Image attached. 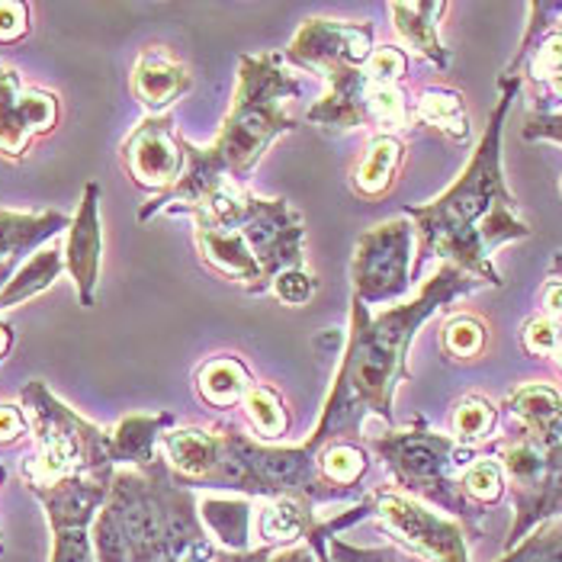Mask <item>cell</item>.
I'll return each instance as SVG.
<instances>
[{
  "instance_id": "obj_20",
  "label": "cell",
  "mask_w": 562,
  "mask_h": 562,
  "mask_svg": "<svg viewBox=\"0 0 562 562\" xmlns=\"http://www.w3.org/2000/svg\"><path fill=\"white\" fill-rule=\"evenodd\" d=\"M405 165V142L395 132H376L367 142V151L350 171V190L360 200H383L395 187Z\"/></svg>"
},
{
  "instance_id": "obj_30",
  "label": "cell",
  "mask_w": 562,
  "mask_h": 562,
  "mask_svg": "<svg viewBox=\"0 0 562 562\" xmlns=\"http://www.w3.org/2000/svg\"><path fill=\"white\" fill-rule=\"evenodd\" d=\"M488 345V331L476 315H450L440 328V347L453 360H479Z\"/></svg>"
},
{
  "instance_id": "obj_3",
  "label": "cell",
  "mask_w": 562,
  "mask_h": 562,
  "mask_svg": "<svg viewBox=\"0 0 562 562\" xmlns=\"http://www.w3.org/2000/svg\"><path fill=\"white\" fill-rule=\"evenodd\" d=\"M300 78L290 71L283 52L241 55L238 87L213 145L200 148L183 138V177L168 193L151 196L138 210V222H148L158 213L190 216L206 206L222 187H245L267 148L280 135L296 132V116L290 106L300 100Z\"/></svg>"
},
{
  "instance_id": "obj_18",
  "label": "cell",
  "mask_w": 562,
  "mask_h": 562,
  "mask_svg": "<svg viewBox=\"0 0 562 562\" xmlns=\"http://www.w3.org/2000/svg\"><path fill=\"white\" fill-rule=\"evenodd\" d=\"M132 93L148 110V116H165L173 103L193 87V75L183 61H177L168 48L148 45L138 52L132 65Z\"/></svg>"
},
{
  "instance_id": "obj_19",
  "label": "cell",
  "mask_w": 562,
  "mask_h": 562,
  "mask_svg": "<svg viewBox=\"0 0 562 562\" xmlns=\"http://www.w3.org/2000/svg\"><path fill=\"white\" fill-rule=\"evenodd\" d=\"M450 7L443 0H412L402 3L395 0L390 3V16L398 40L415 48L422 58H428L431 65H437L440 71L450 65V52L440 43V20Z\"/></svg>"
},
{
  "instance_id": "obj_25",
  "label": "cell",
  "mask_w": 562,
  "mask_h": 562,
  "mask_svg": "<svg viewBox=\"0 0 562 562\" xmlns=\"http://www.w3.org/2000/svg\"><path fill=\"white\" fill-rule=\"evenodd\" d=\"M415 123L431 126L450 142H467L470 138V120L463 97L450 87H425L415 100Z\"/></svg>"
},
{
  "instance_id": "obj_4",
  "label": "cell",
  "mask_w": 562,
  "mask_h": 562,
  "mask_svg": "<svg viewBox=\"0 0 562 562\" xmlns=\"http://www.w3.org/2000/svg\"><path fill=\"white\" fill-rule=\"evenodd\" d=\"M93 547L100 562H190L213 553L196 530L190 492L161 457L113 473Z\"/></svg>"
},
{
  "instance_id": "obj_29",
  "label": "cell",
  "mask_w": 562,
  "mask_h": 562,
  "mask_svg": "<svg viewBox=\"0 0 562 562\" xmlns=\"http://www.w3.org/2000/svg\"><path fill=\"white\" fill-rule=\"evenodd\" d=\"M498 425V412L495 405L485 398V395H467L453 405V415H450V431L453 440L463 443V447H473L482 443L485 437H492Z\"/></svg>"
},
{
  "instance_id": "obj_15",
  "label": "cell",
  "mask_w": 562,
  "mask_h": 562,
  "mask_svg": "<svg viewBox=\"0 0 562 562\" xmlns=\"http://www.w3.org/2000/svg\"><path fill=\"white\" fill-rule=\"evenodd\" d=\"M373 512L398 540L415 547V553H422L425 560L467 562V547H463L460 530L450 520L437 518L434 512L422 508L418 502H412L398 492H376Z\"/></svg>"
},
{
  "instance_id": "obj_38",
  "label": "cell",
  "mask_w": 562,
  "mask_h": 562,
  "mask_svg": "<svg viewBox=\"0 0 562 562\" xmlns=\"http://www.w3.org/2000/svg\"><path fill=\"white\" fill-rule=\"evenodd\" d=\"M524 138H530V142L547 138V142L562 145V113H530L524 123Z\"/></svg>"
},
{
  "instance_id": "obj_7",
  "label": "cell",
  "mask_w": 562,
  "mask_h": 562,
  "mask_svg": "<svg viewBox=\"0 0 562 562\" xmlns=\"http://www.w3.org/2000/svg\"><path fill=\"white\" fill-rule=\"evenodd\" d=\"M196 213H206L241 235L245 248L258 260L267 290H273L280 273L305 270L303 216L286 200H267L245 187H222Z\"/></svg>"
},
{
  "instance_id": "obj_23",
  "label": "cell",
  "mask_w": 562,
  "mask_h": 562,
  "mask_svg": "<svg viewBox=\"0 0 562 562\" xmlns=\"http://www.w3.org/2000/svg\"><path fill=\"white\" fill-rule=\"evenodd\" d=\"M505 408L518 418L520 431L543 440H562V395L547 383H524L505 398Z\"/></svg>"
},
{
  "instance_id": "obj_16",
  "label": "cell",
  "mask_w": 562,
  "mask_h": 562,
  "mask_svg": "<svg viewBox=\"0 0 562 562\" xmlns=\"http://www.w3.org/2000/svg\"><path fill=\"white\" fill-rule=\"evenodd\" d=\"M373 48H376V36L370 23L312 16L300 26L293 43L286 45L283 58L286 65H296L303 71H322L325 65H335V61L363 65L370 61Z\"/></svg>"
},
{
  "instance_id": "obj_42",
  "label": "cell",
  "mask_w": 562,
  "mask_h": 562,
  "mask_svg": "<svg viewBox=\"0 0 562 562\" xmlns=\"http://www.w3.org/2000/svg\"><path fill=\"white\" fill-rule=\"evenodd\" d=\"M273 562H308L303 553H293V557H283V560H273Z\"/></svg>"
},
{
  "instance_id": "obj_37",
  "label": "cell",
  "mask_w": 562,
  "mask_h": 562,
  "mask_svg": "<svg viewBox=\"0 0 562 562\" xmlns=\"http://www.w3.org/2000/svg\"><path fill=\"white\" fill-rule=\"evenodd\" d=\"M26 434H30V418H26L23 405L0 402V447H10V443L23 440Z\"/></svg>"
},
{
  "instance_id": "obj_2",
  "label": "cell",
  "mask_w": 562,
  "mask_h": 562,
  "mask_svg": "<svg viewBox=\"0 0 562 562\" xmlns=\"http://www.w3.org/2000/svg\"><path fill=\"white\" fill-rule=\"evenodd\" d=\"M502 100L485 126V135L473 151V161L457 177V183L425 206H405L418 235V260L412 273H418L428 260L453 263L479 283L502 286V273L495 270L492 255L530 235V225L518 216L515 196L505 187L502 173V126L518 97L520 78L502 75Z\"/></svg>"
},
{
  "instance_id": "obj_8",
  "label": "cell",
  "mask_w": 562,
  "mask_h": 562,
  "mask_svg": "<svg viewBox=\"0 0 562 562\" xmlns=\"http://www.w3.org/2000/svg\"><path fill=\"white\" fill-rule=\"evenodd\" d=\"M370 447L380 453V460L402 488L422 492L450 508H463V488L460 482H453V473H467V467L476 460V450L457 443L453 434H437L428 428L425 415H418L408 428L373 437Z\"/></svg>"
},
{
  "instance_id": "obj_9",
  "label": "cell",
  "mask_w": 562,
  "mask_h": 562,
  "mask_svg": "<svg viewBox=\"0 0 562 562\" xmlns=\"http://www.w3.org/2000/svg\"><path fill=\"white\" fill-rule=\"evenodd\" d=\"M328 90L305 113V123L325 132H350L357 126H376L390 132L395 126L415 123V106L408 103L402 85H383L370 65L335 61L318 71Z\"/></svg>"
},
{
  "instance_id": "obj_14",
  "label": "cell",
  "mask_w": 562,
  "mask_h": 562,
  "mask_svg": "<svg viewBox=\"0 0 562 562\" xmlns=\"http://www.w3.org/2000/svg\"><path fill=\"white\" fill-rule=\"evenodd\" d=\"M120 158L126 165V173L142 190H151L155 196L168 193L187 168L183 135H177L171 113L145 116L123 142Z\"/></svg>"
},
{
  "instance_id": "obj_35",
  "label": "cell",
  "mask_w": 562,
  "mask_h": 562,
  "mask_svg": "<svg viewBox=\"0 0 562 562\" xmlns=\"http://www.w3.org/2000/svg\"><path fill=\"white\" fill-rule=\"evenodd\" d=\"M30 36V3L0 0V45H13Z\"/></svg>"
},
{
  "instance_id": "obj_10",
  "label": "cell",
  "mask_w": 562,
  "mask_h": 562,
  "mask_svg": "<svg viewBox=\"0 0 562 562\" xmlns=\"http://www.w3.org/2000/svg\"><path fill=\"white\" fill-rule=\"evenodd\" d=\"M412 255H415V225L412 218H386L367 228L350 258L353 300L373 305H398L412 286Z\"/></svg>"
},
{
  "instance_id": "obj_31",
  "label": "cell",
  "mask_w": 562,
  "mask_h": 562,
  "mask_svg": "<svg viewBox=\"0 0 562 562\" xmlns=\"http://www.w3.org/2000/svg\"><path fill=\"white\" fill-rule=\"evenodd\" d=\"M460 488L467 498H473L479 505H492L502 498L505 492V470H502V460H492V457H476L467 473L460 476Z\"/></svg>"
},
{
  "instance_id": "obj_6",
  "label": "cell",
  "mask_w": 562,
  "mask_h": 562,
  "mask_svg": "<svg viewBox=\"0 0 562 562\" xmlns=\"http://www.w3.org/2000/svg\"><path fill=\"white\" fill-rule=\"evenodd\" d=\"M206 482L232 485V488H248L260 495H331L338 492L328 485L315 453L300 443V447H273L255 440L235 425H218L216 428V467Z\"/></svg>"
},
{
  "instance_id": "obj_12",
  "label": "cell",
  "mask_w": 562,
  "mask_h": 562,
  "mask_svg": "<svg viewBox=\"0 0 562 562\" xmlns=\"http://www.w3.org/2000/svg\"><path fill=\"white\" fill-rule=\"evenodd\" d=\"M113 479L68 476L48 485H30V492L45 505V515L55 530V557L52 562H93L87 524L93 512L106 502Z\"/></svg>"
},
{
  "instance_id": "obj_26",
  "label": "cell",
  "mask_w": 562,
  "mask_h": 562,
  "mask_svg": "<svg viewBox=\"0 0 562 562\" xmlns=\"http://www.w3.org/2000/svg\"><path fill=\"white\" fill-rule=\"evenodd\" d=\"M61 270H65V251L61 248H40L33 258L10 277V283L0 290V308L26 303V300L45 293L58 280Z\"/></svg>"
},
{
  "instance_id": "obj_5",
  "label": "cell",
  "mask_w": 562,
  "mask_h": 562,
  "mask_svg": "<svg viewBox=\"0 0 562 562\" xmlns=\"http://www.w3.org/2000/svg\"><path fill=\"white\" fill-rule=\"evenodd\" d=\"M20 405L30 418V434L36 437V457L23 467L26 485H48L68 476L113 479L116 463L110 453V431L68 408L43 380L23 386Z\"/></svg>"
},
{
  "instance_id": "obj_17",
  "label": "cell",
  "mask_w": 562,
  "mask_h": 562,
  "mask_svg": "<svg viewBox=\"0 0 562 562\" xmlns=\"http://www.w3.org/2000/svg\"><path fill=\"white\" fill-rule=\"evenodd\" d=\"M100 258H103V232H100V183H87L81 206L68 225L65 245V270L75 277L81 305H93L100 283Z\"/></svg>"
},
{
  "instance_id": "obj_36",
  "label": "cell",
  "mask_w": 562,
  "mask_h": 562,
  "mask_svg": "<svg viewBox=\"0 0 562 562\" xmlns=\"http://www.w3.org/2000/svg\"><path fill=\"white\" fill-rule=\"evenodd\" d=\"M245 512H248L245 505H232V502H206V505H203L206 520L216 527L225 540H235V533H238V540H241V524L248 518Z\"/></svg>"
},
{
  "instance_id": "obj_24",
  "label": "cell",
  "mask_w": 562,
  "mask_h": 562,
  "mask_svg": "<svg viewBox=\"0 0 562 562\" xmlns=\"http://www.w3.org/2000/svg\"><path fill=\"white\" fill-rule=\"evenodd\" d=\"M251 386H255L251 370L245 367L241 357H232V353L213 357L200 363L196 370V392L213 408H235L238 402H245Z\"/></svg>"
},
{
  "instance_id": "obj_40",
  "label": "cell",
  "mask_w": 562,
  "mask_h": 562,
  "mask_svg": "<svg viewBox=\"0 0 562 562\" xmlns=\"http://www.w3.org/2000/svg\"><path fill=\"white\" fill-rule=\"evenodd\" d=\"M338 562H395L390 553H357V550H347L338 547Z\"/></svg>"
},
{
  "instance_id": "obj_21",
  "label": "cell",
  "mask_w": 562,
  "mask_h": 562,
  "mask_svg": "<svg viewBox=\"0 0 562 562\" xmlns=\"http://www.w3.org/2000/svg\"><path fill=\"white\" fill-rule=\"evenodd\" d=\"M71 218L65 213H13L0 210V290L10 283V263L52 241L58 232H65Z\"/></svg>"
},
{
  "instance_id": "obj_41",
  "label": "cell",
  "mask_w": 562,
  "mask_h": 562,
  "mask_svg": "<svg viewBox=\"0 0 562 562\" xmlns=\"http://www.w3.org/2000/svg\"><path fill=\"white\" fill-rule=\"evenodd\" d=\"M10 347H13V328H10L7 322H0V363H3V357L10 353Z\"/></svg>"
},
{
  "instance_id": "obj_28",
  "label": "cell",
  "mask_w": 562,
  "mask_h": 562,
  "mask_svg": "<svg viewBox=\"0 0 562 562\" xmlns=\"http://www.w3.org/2000/svg\"><path fill=\"white\" fill-rule=\"evenodd\" d=\"M315 463H318V473L328 485L350 488L367 473V450L357 447L353 440H331L315 453Z\"/></svg>"
},
{
  "instance_id": "obj_27",
  "label": "cell",
  "mask_w": 562,
  "mask_h": 562,
  "mask_svg": "<svg viewBox=\"0 0 562 562\" xmlns=\"http://www.w3.org/2000/svg\"><path fill=\"white\" fill-rule=\"evenodd\" d=\"M241 405H245V415H248L251 428L258 434V440H263V443H273V440H280L283 434L290 431V415H286L283 395L273 386L255 383Z\"/></svg>"
},
{
  "instance_id": "obj_33",
  "label": "cell",
  "mask_w": 562,
  "mask_h": 562,
  "mask_svg": "<svg viewBox=\"0 0 562 562\" xmlns=\"http://www.w3.org/2000/svg\"><path fill=\"white\" fill-rule=\"evenodd\" d=\"M524 347L533 353V357H557L562 350V325L550 315H533L527 325H524Z\"/></svg>"
},
{
  "instance_id": "obj_34",
  "label": "cell",
  "mask_w": 562,
  "mask_h": 562,
  "mask_svg": "<svg viewBox=\"0 0 562 562\" xmlns=\"http://www.w3.org/2000/svg\"><path fill=\"white\" fill-rule=\"evenodd\" d=\"M315 290H318L315 273H308V270H286V273H280V277L273 280V290H270V293H273L283 305L300 308V305H305L315 296Z\"/></svg>"
},
{
  "instance_id": "obj_11",
  "label": "cell",
  "mask_w": 562,
  "mask_h": 562,
  "mask_svg": "<svg viewBox=\"0 0 562 562\" xmlns=\"http://www.w3.org/2000/svg\"><path fill=\"white\" fill-rule=\"evenodd\" d=\"M502 470L512 479L518 495L515 537L527 524L562 508V440L543 443L520 431V437L502 447Z\"/></svg>"
},
{
  "instance_id": "obj_22",
  "label": "cell",
  "mask_w": 562,
  "mask_h": 562,
  "mask_svg": "<svg viewBox=\"0 0 562 562\" xmlns=\"http://www.w3.org/2000/svg\"><path fill=\"white\" fill-rule=\"evenodd\" d=\"M173 418L168 412L158 415H126L123 422H116V428H110V453L113 463H126L132 470H142L148 463L158 460V443L165 431H171Z\"/></svg>"
},
{
  "instance_id": "obj_39",
  "label": "cell",
  "mask_w": 562,
  "mask_h": 562,
  "mask_svg": "<svg viewBox=\"0 0 562 562\" xmlns=\"http://www.w3.org/2000/svg\"><path fill=\"white\" fill-rule=\"evenodd\" d=\"M543 315L557 318L562 325V280H557V277H550V283L543 290Z\"/></svg>"
},
{
  "instance_id": "obj_13",
  "label": "cell",
  "mask_w": 562,
  "mask_h": 562,
  "mask_svg": "<svg viewBox=\"0 0 562 562\" xmlns=\"http://www.w3.org/2000/svg\"><path fill=\"white\" fill-rule=\"evenodd\" d=\"M61 120L58 93L26 87L20 71L0 65V155L23 158L33 138L55 132Z\"/></svg>"
},
{
  "instance_id": "obj_1",
  "label": "cell",
  "mask_w": 562,
  "mask_h": 562,
  "mask_svg": "<svg viewBox=\"0 0 562 562\" xmlns=\"http://www.w3.org/2000/svg\"><path fill=\"white\" fill-rule=\"evenodd\" d=\"M482 283L463 273L453 263H440V270L425 280L422 293L408 303L390 305L386 312L373 315L360 300H350V331L335 373L331 392L322 405L318 425L305 447L318 453L331 440H353L363 422L395 418V390L412 380L408 373V350L418 338L422 325L440 312L443 305L479 290Z\"/></svg>"
},
{
  "instance_id": "obj_43",
  "label": "cell",
  "mask_w": 562,
  "mask_h": 562,
  "mask_svg": "<svg viewBox=\"0 0 562 562\" xmlns=\"http://www.w3.org/2000/svg\"><path fill=\"white\" fill-rule=\"evenodd\" d=\"M0 479H3V467H0Z\"/></svg>"
},
{
  "instance_id": "obj_32",
  "label": "cell",
  "mask_w": 562,
  "mask_h": 562,
  "mask_svg": "<svg viewBox=\"0 0 562 562\" xmlns=\"http://www.w3.org/2000/svg\"><path fill=\"white\" fill-rule=\"evenodd\" d=\"M308 524V512L300 498L286 495V498H277L270 502V508L260 515V533L267 540H293L300 537Z\"/></svg>"
}]
</instances>
